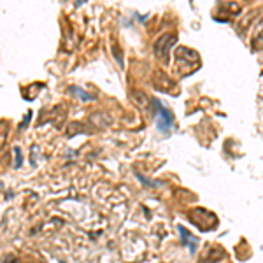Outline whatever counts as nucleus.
Listing matches in <instances>:
<instances>
[{
	"instance_id": "3",
	"label": "nucleus",
	"mask_w": 263,
	"mask_h": 263,
	"mask_svg": "<svg viewBox=\"0 0 263 263\" xmlns=\"http://www.w3.org/2000/svg\"><path fill=\"white\" fill-rule=\"evenodd\" d=\"M153 104L156 107V125H158V130L162 134H169L172 125H174V116L160 100H153Z\"/></svg>"
},
{
	"instance_id": "6",
	"label": "nucleus",
	"mask_w": 263,
	"mask_h": 263,
	"mask_svg": "<svg viewBox=\"0 0 263 263\" xmlns=\"http://www.w3.org/2000/svg\"><path fill=\"white\" fill-rule=\"evenodd\" d=\"M251 49L253 51H262L263 49V18L256 23L255 32L251 35Z\"/></svg>"
},
{
	"instance_id": "4",
	"label": "nucleus",
	"mask_w": 263,
	"mask_h": 263,
	"mask_svg": "<svg viewBox=\"0 0 263 263\" xmlns=\"http://www.w3.org/2000/svg\"><path fill=\"white\" fill-rule=\"evenodd\" d=\"M177 42V37L174 34H167V35H162V37L156 41L155 44V55L158 56L160 60L165 62V65L169 63V51L172 49V46Z\"/></svg>"
},
{
	"instance_id": "8",
	"label": "nucleus",
	"mask_w": 263,
	"mask_h": 263,
	"mask_svg": "<svg viewBox=\"0 0 263 263\" xmlns=\"http://www.w3.org/2000/svg\"><path fill=\"white\" fill-rule=\"evenodd\" d=\"M14 155H16V167H19L21 165V151H19V148H14Z\"/></svg>"
},
{
	"instance_id": "7",
	"label": "nucleus",
	"mask_w": 263,
	"mask_h": 263,
	"mask_svg": "<svg viewBox=\"0 0 263 263\" xmlns=\"http://www.w3.org/2000/svg\"><path fill=\"white\" fill-rule=\"evenodd\" d=\"M7 134H9L7 121H5V119H2V121H0V149L4 148L5 139H7Z\"/></svg>"
},
{
	"instance_id": "2",
	"label": "nucleus",
	"mask_w": 263,
	"mask_h": 263,
	"mask_svg": "<svg viewBox=\"0 0 263 263\" xmlns=\"http://www.w3.org/2000/svg\"><path fill=\"white\" fill-rule=\"evenodd\" d=\"M188 219L202 232H207V230H214L218 226V218L216 214H212L211 211H205V209H193L188 214Z\"/></svg>"
},
{
	"instance_id": "5",
	"label": "nucleus",
	"mask_w": 263,
	"mask_h": 263,
	"mask_svg": "<svg viewBox=\"0 0 263 263\" xmlns=\"http://www.w3.org/2000/svg\"><path fill=\"white\" fill-rule=\"evenodd\" d=\"M179 230V235H181V244L184 246V248L189 249V253H196V246H198V239L195 237V235H191L188 232V230L184 228V226H177Z\"/></svg>"
},
{
	"instance_id": "1",
	"label": "nucleus",
	"mask_w": 263,
	"mask_h": 263,
	"mask_svg": "<svg viewBox=\"0 0 263 263\" xmlns=\"http://www.w3.org/2000/svg\"><path fill=\"white\" fill-rule=\"evenodd\" d=\"M200 55L196 51L184 46H179L175 48V72H177L181 78L193 74L195 71L200 69Z\"/></svg>"
}]
</instances>
